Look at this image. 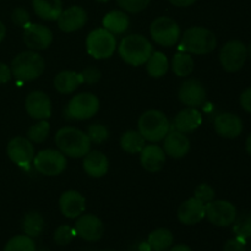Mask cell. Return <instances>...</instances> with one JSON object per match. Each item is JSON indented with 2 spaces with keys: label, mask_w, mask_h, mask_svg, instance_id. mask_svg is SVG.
I'll use <instances>...</instances> for the list:
<instances>
[{
  "label": "cell",
  "mask_w": 251,
  "mask_h": 251,
  "mask_svg": "<svg viewBox=\"0 0 251 251\" xmlns=\"http://www.w3.org/2000/svg\"><path fill=\"white\" fill-rule=\"evenodd\" d=\"M59 151L71 158H83L91 151V141L87 134L73 126L61 127L55 135Z\"/></svg>",
  "instance_id": "cell-1"
},
{
  "label": "cell",
  "mask_w": 251,
  "mask_h": 251,
  "mask_svg": "<svg viewBox=\"0 0 251 251\" xmlns=\"http://www.w3.org/2000/svg\"><path fill=\"white\" fill-rule=\"evenodd\" d=\"M118 51L120 58L126 64L131 66H141L153 53V47L149 39L141 34H129L122 39Z\"/></svg>",
  "instance_id": "cell-2"
},
{
  "label": "cell",
  "mask_w": 251,
  "mask_h": 251,
  "mask_svg": "<svg viewBox=\"0 0 251 251\" xmlns=\"http://www.w3.org/2000/svg\"><path fill=\"white\" fill-rule=\"evenodd\" d=\"M217 39L213 32L203 27H190L181 34L180 50L194 55H205L215 50Z\"/></svg>",
  "instance_id": "cell-3"
},
{
  "label": "cell",
  "mask_w": 251,
  "mask_h": 251,
  "mask_svg": "<svg viewBox=\"0 0 251 251\" xmlns=\"http://www.w3.org/2000/svg\"><path fill=\"white\" fill-rule=\"evenodd\" d=\"M11 74L17 81L29 82L43 74L44 59L37 51H22L17 54L11 61Z\"/></svg>",
  "instance_id": "cell-4"
},
{
  "label": "cell",
  "mask_w": 251,
  "mask_h": 251,
  "mask_svg": "<svg viewBox=\"0 0 251 251\" xmlns=\"http://www.w3.org/2000/svg\"><path fill=\"white\" fill-rule=\"evenodd\" d=\"M139 132L146 141L156 144L162 141L171 130V124L163 112L157 109H150L142 113L137 122Z\"/></svg>",
  "instance_id": "cell-5"
},
{
  "label": "cell",
  "mask_w": 251,
  "mask_h": 251,
  "mask_svg": "<svg viewBox=\"0 0 251 251\" xmlns=\"http://www.w3.org/2000/svg\"><path fill=\"white\" fill-rule=\"evenodd\" d=\"M86 49L87 53L97 60L110 58L117 49L115 34L110 33L105 28L95 29L87 36Z\"/></svg>",
  "instance_id": "cell-6"
},
{
  "label": "cell",
  "mask_w": 251,
  "mask_h": 251,
  "mask_svg": "<svg viewBox=\"0 0 251 251\" xmlns=\"http://www.w3.org/2000/svg\"><path fill=\"white\" fill-rule=\"evenodd\" d=\"M152 39L162 47H172L180 41L181 31L178 22L168 16L157 17L150 27Z\"/></svg>",
  "instance_id": "cell-7"
},
{
  "label": "cell",
  "mask_w": 251,
  "mask_h": 251,
  "mask_svg": "<svg viewBox=\"0 0 251 251\" xmlns=\"http://www.w3.org/2000/svg\"><path fill=\"white\" fill-rule=\"evenodd\" d=\"M100 109V100L93 93L82 92L74 96L66 107V115L74 120L91 119Z\"/></svg>",
  "instance_id": "cell-8"
},
{
  "label": "cell",
  "mask_w": 251,
  "mask_h": 251,
  "mask_svg": "<svg viewBox=\"0 0 251 251\" xmlns=\"http://www.w3.org/2000/svg\"><path fill=\"white\" fill-rule=\"evenodd\" d=\"M34 168L43 176H54L63 173L66 168V156L59 150H42L33 158Z\"/></svg>",
  "instance_id": "cell-9"
},
{
  "label": "cell",
  "mask_w": 251,
  "mask_h": 251,
  "mask_svg": "<svg viewBox=\"0 0 251 251\" xmlns=\"http://www.w3.org/2000/svg\"><path fill=\"white\" fill-rule=\"evenodd\" d=\"M248 59V48L243 42L229 41L220 51V63L226 71L235 73L244 66Z\"/></svg>",
  "instance_id": "cell-10"
},
{
  "label": "cell",
  "mask_w": 251,
  "mask_h": 251,
  "mask_svg": "<svg viewBox=\"0 0 251 251\" xmlns=\"http://www.w3.org/2000/svg\"><path fill=\"white\" fill-rule=\"evenodd\" d=\"M237 208L227 200H212L206 203V217L217 227H228L237 218Z\"/></svg>",
  "instance_id": "cell-11"
},
{
  "label": "cell",
  "mask_w": 251,
  "mask_h": 251,
  "mask_svg": "<svg viewBox=\"0 0 251 251\" xmlns=\"http://www.w3.org/2000/svg\"><path fill=\"white\" fill-rule=\"evenodd\" d=\"M6 151L9 158L22 168H27L33 162L34 156H36L32 142L27 137L22 136H17L10 140Z\"/></svg>",
  "instance_id": "cell-12"
},
{
  "label": "cell",
  "mask_w": 251,
  "mask_h": 251,
  "mask_svg": "<svg viewBox=\"0 0 251 251\" xmlns=\"http://www.w3.org/2000/svg\"><path fill=\"white\" fill-rule=\"evenodd\" d=\"M24 42L31 50H43L53 42V33L41 24H31L24 27Z\"/></svg>",
  "instance_id": "cell-13"
},
{
  "label": "cell",
  "mask_w": 251,
  "mask_h": 251,
  "mask_svg": "<svg viewBox=\"0 0 251 251\" xmlns=\"http://www.w3.org/2000/svg\"><path fill=\"white\" fill-rule=\"evenodd\" d=\"M75 232L86 242H97L104 234V225L97 216L82 213L75 223Z\"/></svg>",
  "instance_id": "cell-14"
},
{
  "label": "cell",
  "mask_w": 251,
  "mask_h": 251,
  "mask_svg": "<svg viewBox=\"0 0 251 251\" xmlns=\"http://www.w3.org/2000/svg\"><path fill=\"white\" fill-rule=\"evenodd\" d=\"M26 110L36 120H48L51 117V102L47 93L33 91L26 98Z\"/></svg>",
  "instance_id": "cell-15"
},
{
  "label": "cell",
  "mask_w": 251,
  "mask_h": 251,
  "mask_svg": "<svg viewBox=\"0 0 251 251\" xmlns=\"http://www.w3.org/2000/svg\"><path fill=\"white\" fill-rule=\"evenodd\" d=\"M179 100L186 107H200L206 100L205 87L200 81L195 80V78L184 81L179 88Z\"/></svg>",
  "instance_id": "cell-16"
},
{
  "label": "cell",
  "mask_w": 251,
  "mask_h": 251,
  "mask_svg": "<svg viewBox=\"0 0 251 251\" xmlns=\"http://www.w3.org/2000/svg\"><path fill=\"white\" fill-rule=\"evenodd\" d=\"M163 150L166 156L176 159L183 158L190 151V140L186 134L176 130H169L163 139Z\"/></svg>",
  "instance_id": "cell-17"
},
{
  "label": "cell",
  "mask_w": 251,
  "mask_h": 251,
  "mask_svg": "<svg viewBox=\"0 0 251 251\" xmlns=\"http://www.w3.org/2000/svg\"><path fill=\"white\" fill-rule=\"evenodd\" d=\"M58 27L65 33H71L82 28L87 22V12L81 6H71L63 10L58 17Z\"/></svg>",
  "instance_id": "cell-18"
},
{
  "label": "cell",
  "mask_w": 251,
  "mask_h": 251,
  "mask_svg": "<svg viewBox=\"0 0 251 251\" xmlns=\"http://www.w3.org/2000/svg\"><path fill=\"white\" fill-rule=\"evenodd\" d=\"M59 207L66 218H77L85 212L86 199L76 190H66L59 199Z\"/></svg>",
  "instance_id": "cell-19"
},
{
  "label": "cell",
  "mask_w": 251,
  "mask_h": 251,
  "mask_svg": "<svg viewBox=\"0 0 251 251\" xmlns=\"http://www.w3.org/2000/svg\"><path fill=\"white\" fill-rule=\"evenodd\" d=\"M213 126L221 137L235 139L243 132V120L233 113H222L216 117Z\"/></svg>",
  "instance_id": "cell-20"
},
{
  "label": "cell",
  "mask_w": 251,
  "mask_h": 251,
  "mask_svg": "<svg viewBox=\"0 0 251 251\" xmlns=\"http://www.w3.org/2000/svg\"><path fill=\"white\" fill-rule=\"evenodd\" d=\"M140 162L145 171L150 173H156L162 171L166 163V152L163 147L158 145H145L142 151L140 152Z\"/></svg>",
  "instance_id": "cell-21"
},
{
  "label": "cell",
  "mask_w": 251,
  "mask_h": 251,
  "mask_svg": "<svg viewBox=\"0 0 251 251\" xmlns=\"http://www.w3.org/2000/svg\"><path fill=\"white\" fill-rule=\"evenodd\" d=\"M206 217V205L196 198L184 201L178 210V218L183 225L193 226Z\"/></svg>",
  "instance_id": "cell-22"
},
{
  "label": "cell",
  "mask_w": 251,
  "mask_h": 251,
  "mask_svg": "<svg viewBox=\"0 0 251 251\" xmlns=\"http://www.w3.org/2000/svg\"><path fill=\"white\" fill-rule=\"evenodd\" d=\"M202 124V115L196 108H185L180 110L176 115L173 120V127L176 131H180L183 134H190L196 129L200 127Z\"/></svg>",
  "instance_id": "cell-23"
},
{
  "label": "cell",
  "mask_w": 251,
  "mask_h": 251,
  "mask_svg": "<svg viewBox=\"0 0 251 251\" xmlns=\"http://www.w3.org/2000/svg\"><path fill=\"white\" fill-rule=\"evenodd\" d=\"M83 171L91 178H102L109 169V161L100 151H90L83 157Z\"/></svg>",
  "instance_id": "cell-24"
},
{
  "label": "cell",
  "mask_w": 251,
  "mask_h": 251,
  "mask_svg": "<svg viewBox=\"0 0 251 251\" xmlns=\"http://www.w3.org/2000/svg\"><path fill=\"white\" fill-rule=\"evenodd\" d=\"M83 83L81 73L71 70L60 71L54 78V87L61 95H70L75 92Z\"/></svg>",
  "instance_id": "cell-25"
},
{
  "label": "cell",
  "mask_w": 251,
  "mask_h": 251,
  "mask_svg": "<svg viewBox=\"0 0 251 251\" xmlns=\"http://www.w3.org/2000/svg\"><path fill=\"white\" fill-rule=\"evenodd\" d=\"M32 5L37 16L46 21H56L63 11L61 0H33Z\"/></svg>",
  "instance_id": "cell-26"
},
{
  "label": "cell",
  "mask_w": 251,
  "mask_h": 251,
  "mask_svg": "<svg viewBox=\"0 0 251 251\" xmlns=\"http://www.w3.org/2000/svg\"><path fill=\"white\" fill-rule=\"evenodd\" d=\"M129 26V16L124 11H119V10L108 12L103 19V28L113 34H123L127 31Z\"/></svg>",
  "instance_id": "cell-27"
},
{
  "label": "cell",
  "mask_w": 251,
  "mask_h": 251,
  "mask_svg": "<svg viewBox=\"0 0 251 251\" xmlns=\"http://www.w3.org/2000/svg\"><path fill=\"white\" fill-rule=\"evenodd\" d=\"M173 234L166 228H159L150 233L147 238V245L153 251H166L173 245Z\"/></svg>",
  "instance_id": "cell-28"
},
{
  "label": "cell",
  "mask_w": 251,
  "mask_h": 251,
  "mask_svg": "<svg viewBox=\"0 0 251 251\" xmlns=\"http://www.w3.org/2000/svg\"><path fill=\"white\" fill-rule=\"evenodd\" d=\"M146 71L151 77L159 78L167 74L169 69V61L167 56L161 51H153L149 60L145 63Z\"/></svg>",
  "instance_id": "cell-29"
},
{
  "label": "cell",
  "mask_w": 251,
  "mask_h": 251,
  "mask_svg": "<svg viewBox=\"0 0 251 251\" xmlns=\"http://www.w3.org/2000/svg\"><path fill=\"white\" fill-rule=\"evenodd\" d=\"M145 141L146 140L140 134L139 130H129L120 137V147L126 153L137 154L145 147Z\"/></svg>",
  "instance_id": "cell-30"
},
{
  "label": "cell",
  "mask_w": 251,
  "mask_h": 251,
  "mask_svg": "<svg viewBox=\"0 0 251 251\" xmlns=\"http://www.w3.org/2000/svg\"><path fill=\"white\" fill-rule=\"evenodd\" d=\"M172 70L178 77H188L194 71L193 56L189 53L179 50L172 59Z\"/></svg>",
  "instance_id": "cell-31"
},
{
  "label": "cell",
  "mask_w": 251,
  "mask_h": 251,
  "mask_svg": "<svg viewBox=\"0 0 251 251\" xmlns=\"http://www.w3.org/2000/svg\"><path fill=\"white\" fill-rule=\"evenodd\" d=\"M44 228V220L38 212L27 213L22 221V230L31 238H37L42 234Z\"/></svg>",
  "instance_id": "cell-32"
},
{
  "label": "cell",
  "mask_w": 251,
  "mask_h": 251,
  "mask_svg": "<svg viewBox=\"0 0 251 251\" xmlns=\"http://www.w3.org/2000/svg\"><path fill=\"white\" fill-rule=\"evenodd\" d=\"M49 131H50V124L48 123V120H38L36 124H33L28 129L27 139L31 142L41 144V142L46 141Z\"/></svg>",
  "instance_id": "cell-33"
},
{
  "label": "cell",
  "mask_w": 251,
  "mask_h": 251,
  "mask_svg": "<svg viewBox=\"0 0 251 251\" xmlns=\"http://www.w3.org/2000/svg\"><path fill=\"white\" fill-rule=\"evenodd\" d=\"M4 251H36V244L28 235H16L6 243Z\"/></svg>",
  "instance_id": "cell-34"
},
{
  "label": "cell",
  "mask_w": 251,
  "mask_h": 251,
  "mask_svg": "<svg viewBox=\"0 0 251 251\" xmlns=\"http://www.w3.org/2000/svg\"><path fill=\"white\" fill-rule=\"evenodd\" d=\"M233 232L235 237L243 238L245 240L251 238V213H243L239 217L237 216L233 222Z\"/></svg>",
  "instance_id": "cell-35"
},
{
  "label": "cell",
  "mask_w": 251,
  "mask_h": 251,
  "mask_svg": "<svg viewBox=\"0 0 251 251\" xmlns=\"http://www.w3.org/2000/svg\"><path fill=\"white\" fill-rule=\"evenodd\" d=\"M87 136L90 139L91 144L100 145L104 141H107L109 137V131L107 127L102 124H92L87 129Z\"/></svg>",
  "instance_id": "cell-36"
},
{
  "label": "cell",
  "mask_w": 251,
  "mask_h": 251,
  "mask_svg": "<svg viewBox=\"0 0 251 251\" xmlns=\"http://www.w3.org/2000/svg\"><path fill=\"white\" fill-rule=\"evenodd\" d=\"M75 235V228H71L70 226H60L56 228L55 233H54V242L60 247H64V245L70 244Z\"/></svg>",
  "instance_id": "cell-37"
},
{
  "label": "cell",
  "mask_w": 251,
  "mask_h": 251,
  "mask_svg": "<svg viewBox=\"0 0 251 251\" xmlns=\"http://www.w3.org/2000/svg\"><path fill=\"white\" fill-rule=\"evenodd\" d=\"M117 2L124 11L137 14L146 9L151 0H117Z\"/></svg>",
  "instance_id": "cell-38"
},
{
  "label": "cell",
  "mask_w": 251,
  "mask_h": 251,
  "mask_svg": "<svg viewBox=\"0 0 251 251\" xmlns=\"http://www.w3.org/2000/svg\"><path fill=\"white\" fill-rule=\"evenodd\" d=\"M215 190L211 185L208 184H200L199 186H196L195 191H194V198H196L198 200H200L201 202L206 203L211 202V201L215 199Z\"/></svg>",
  "instance_id": "cell-39"
},
{
  "label": "cell",
  "mask_w": 251,
  "mask_h": 251,
  "mask_svg": "<svg viewBox=\"0 0 251 251\" xmlns=\"http://www.w3.org/2000/svg\"><path fill=\"white\" fill-rule=\"evenodd\" d=\"M81 76H82L83 83H88V85H93V83H97L98 81L102 77V73L100 71V69L95 68V66H88V68L83 69L81 71Z\"/></svg>",
  "instance_id": "cell-40"
},
{
  "label": "cell",
  "mask_w": 251,
  "mask_h": 251,
  "mask_svg": "<svg viewBox=\"0 0 251 251\" xmlns=\"http://www.w3.org/2000/svg\"><path fill=\"white\" fill-rule=\"evenodd\" d=\"M11 20L15 25H17V26L25 27L29 24L31 16H29V12L27 11L26 9H24V7H16V9L12 11Z\"/></svg>",
  "instance_id": "cell-41"
},
{
  "label": "cell",
  "mask_w": 251,
  "mask_h": 251,
  "mask_svg": "<svg viewBox=\"0 0 251 251\" xmlns=\"http://www.w3.org/2000/svg\"><path fill=\"white\" fill-rule=\"evenodd\" d=\"M223 251H247V243L245 239L239 237H235L226 242Z\"/></svg>",
  "instance_id": "cell-42"
},
{
  "label": "cell",
  "mask_w": 251,
  "mask_h": 251,
  "mask_svg": "<svg viewBox=\"0 0 251 251\" xmlns=\"http://www.w3.org/2000/svg\"><path fill=\"white\" fill-rule=\"evenodd\" d=\"M240 105L245 112L251 113V87H248L240 95Z\"/></svg>",
  "instance_id": "cell-43"
},
{
  "label": "cell",
  "mask_w": 251,
  "mask_h": 251,
  "mask_svg": "<svg viewBox=\"0 0 251 251\" xmlns=\"http://www.w3.org/2000/svg\"><path fill=\"white\" fill-rule=\"evenodd\" d=\"M12 77L11 69L10 66H7L6 64L0 63V85L2 83H7Z\"/></svg>",
  "instance_id": "cell-44"
},
{
  "label": "cell",
  "mask_w": 251,
  "mask_h": 251,
  "mask_svg": "<svg viewBox=\"0 0 251 251\" xmlns=\"http://www.w3.org/2000/svg\"><path fill=\"white\" fill-rule=\"evenodd\" d=\"M168 1L176 7H188L193 5L196 0H168Z\"/></svg>",
  "instance_id": "cell-45"
},
{
  "label": "cell",
  "mask_w": 251,
  "mask_h": 251,
  "mask_svg": "<svg viewBox=\"0 0 251 251\" xmlns=\"http://www.w3.org/2000/svg\"><path fill=\"white\" fill-rule=\"evenodd\" d=\"M169 251H193L190 249V248L188 247V245H184V244H179V245H176V247L172 248Z\"/></svg>",
  "instance_id": "cell-46"
},
{
  "label": "cell",
  "mask_w": 251,
  "mask_h": 251,
  "mask_svg": "<svg viewBox=\"0 0 251 251\" xmlns=\"http://www.w3.org/2000/svg\"><path fill=\"white\" fill-rule=\"evenodd\" d=\"M5 36H6V27H5V25L0 21V43H1L2 39L5 38Z\"/></svg>",
  "instance_id": "cell-47"
},
{
  "label": "cell",
  "mask_w": 251,
  "mask_h": 251,
  "mask_svg": "<svg viewBox=\"0 0 251 251\" xmlns=\"http://www.w3.org/2000/svg\"><path fill=\"white\" fill-rule=\"evenodd\" d=\"M245 149H247V152L251 156V134L248 136L247 142H245Z\"/></svg>",
  "instance_id": "cell-48"
},
{
  "label": "cell",
  "mask_w": 251,
  "mask_h": 251,
  "mask_svg": "<svg viewBox=\"0 0 251 251\" xmlns=\"http://www.w3.org/2000/svg\"><path fill=\"white\" fill-rule=\"evenodd\" d=\"M248 55L251 56V46L249 47V48H248Z\"/></svg>",
  "instance_id": "cell-49"
},
{
  "label": "cell",
  "mask_w": 251,
  "mask_h": 251,
  "mask_svg": "<svg viewBox=\"0 0 251 251\" xmlns=\"http://www.w3.org/2000/svg\"><path fill=\"white\" fill-rule=\"evenodd\" d=\"M96 1H98V2H108V1H109V0H96Z\"/></svg>",
  "instance_id": "cell-50"
},
{
  "label": "cell",
  "mask_w": 251,
  "mask_h": 251,
  "mask_svg": "<svg viewBox=\"0 0 251 251\" xmlns=\"http://www.w3.org/2000/svg\"><path fill=\"white\" fill-rule=\"evenodd\" d=\"M100 251H118V250H114V249H105V250H100Z\"/></svg>",
  "instance_id": "cell-51"
},
{
  "label": "cell",
  "mask_w": 251,
  "mask_h": 251,
  "mask_svg": "<svg viewBox=\"0 0 251 251\" xmlns=\"http://www.w3.org/2000/svg\"><path fill=\"white\" fill-rule=\"evenodd\" d=\"M38 251H48V250H46V249H41V250H38Z\"/></svg>",
  "instance_id": "cell-52"
}]
</instances>
